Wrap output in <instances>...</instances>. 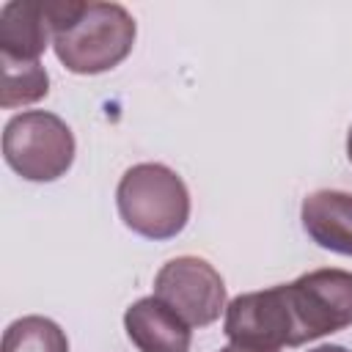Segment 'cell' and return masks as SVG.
I'll return each instance as SVG.
<instances>
[{
    "mask_svg": "<svg viewBox=\"0 0 352 352\" xmlns=\"http://www.w3.org/2000/svg\"><path fill=\"white\" fill-rule=\"evenodd\" d=\"M52 25V50L72 74L116 69L135 44L138 25L118 3L44 0Z\"/></svg>",
    "mask_w": 352,
    "mask_h": 352,
    "instance_id": "obj_1",
    "label": "cell"
},
{
    "mask_svg": "<svg viewBox=\"0 0 352 352\" xmlns=\"http://www.w3.org/2000/svg\"><path fill=\"white\" fill-rule=\"evenodd\" d=\"M118 214L126 228L146 239H173L190 220L184 179L162 162L132 165L116 187Z\"/></svg>",
    "mask_w": 352,
    "mask_h": 352,
    "instance_id": "obj_2",
    "label": "cell"
},
{
    "mask_svg": "<svg viewBox=\"0 0 352 352\" xmlns=\"http://www.w3.org/2000/svg\"><path fill=\"white\" fill-rule=\"evenodd\" d=\"M74 148L69 124L50 110L16 113L3 129V157L28 182L60 179L74 162Z\"/></svg>",
    "mask_w": 352,
    "mask_h": 352,
    "instance_id": "obj_3",
    "label": "cell"
},
{
    "mask_svg": "<svg viewBox=\"0 0 352 352\" xmlns=\"http://www.w3.org/2000/svg\"><path fill=\"white\" fill-rule=\"evenodd\" d=\"M294 327V346L352 324V272L322 267L283 283Z\"/></svg>",
    "mask_w": 352,
    "mask_h": 352,
    "instance_id": "obj_4",
    "label": "cell"
},
{
    "mask_svg": "<svg viewBox=\"0 0 352 352\" xmlns=\"http://www.w3.org/2000/svg\"><path fill=\"white\" fill-rule=\"evenodd\" d=\"M154 297L176 311L190 327H206L226 314V283L220 272L198 256H179L154 275Z\"/></svg>",
    "mask_w": 352,
    "mask_h": 352,
    "instance_id": "obj_5",
    "label": "cell"
},
{
    "mask_svg": "<svg viewBox=\"0 0 352 352\" xmlns=\"http://www.w3.org/2000/svg\"><path fill=\"white\" fill-rule=\"evenodd\" d=\"M223 330L231 344H250L267 349L294 346V327H292L283 283L261 292L236 294L226 305Z\"/></svg>",
    "mask_w": 352,
    "mask_h": 352,
    "instance_id": "obj_6",
    "label": "cell"
},
{
    "mask_svg": "<svg viewBox=\"0 0 352 352\" xmlns=\"http://www.w3.org/2000/svg\"><path fill=\"white\" fill-rule=\"evenodd\" d=\"M124 330L138 352H190L192 341L190 324L154 294L124 311Z\"/></svg>",
    "mask_w": 352,
    "mask_h": 352,
    "instance_id": "obj_7",
    "label": "cell"
},
{
    "mask_svg": "<svg viewBox=\"0 0 352 352\" xmlns=\"http://www.w3.org/2000/svg\"><path fill=\"white\" fill-rule=\"evenodd\" d=\"M52 41L44 0H11L0 8V58L38 60Z\"/></svg>",
    "mask_w": 352,
    "mask_h": 352,
    "instance_id": "obj_8",
    "label": "cell"
},
{
    "mask_svg": "<svg viewBox=\"0 0 352 352\" xmlns=\"http://www.w3.org/2000/svg\"><path fill=\"white\" fill-rule=\"evenodd\" d=\"M300 220L311 242L330 253L352 256V192L316 190L305 195Z\"/></svg>",
    "mask_w": 352,
    "mask_h": 352,
    "instance_id": "obj_9",
    "label": "cell"
},
{
    "mask_svg": "<svg viewBox=\"0 0 352 352\" xmlns=\"http://www.w3.org/2000/svg\"><path fill=\"white\" fill-rule=\"evenodd\" d=\"M3 85H0V104L3 107H22L33 104L47 96L50 91V74L41 66V60H3Z\"/></svg>",
    "mask_w": 352,
    "mask_h": 352,
    "instance_id": "obj_10",
    "label": "cell"
},
{
    "mask_svg": "<svg viewBox=\"0 0 352 352\" xmlns=\"http://www.w3.org/2000/svg\"><path fill=\"white\" fill-rule=\"evenodd\" d=\"M3 352H69V338L47 316H22L6 327Z\"/></svg>",
    "mask_w": 352,
    "mask_h": 352,
    "instance_id": "obj_11",
    "label": "cell"
},
{
    "mask_svg": "<svg viewBox=\"0 0 352 352\" xmlns=\"http://www.w3.org/2000/svg\"><path fill=\"white\" fill-rule=\"evenodd\" d=\"M220 352H280V349H267V346H250V344H226Z\"/></svg>",
    "mask_w": 352,
    "mask_h": 352,
    "instance_id": "obj_12",
    "label": "cell"
},
{
    "mask_svg": "<svg viewBox=\"0 0 352 352\" xmlns=\"http://www.w3.org/2000/svg\"><path fill=\"white\" fill-rule=\"evenodd\" d=\"M308 352H349V349L341 346V344H322V346H314V349H308Z\"/></svg>",
    "mask_w": 352,
    "mask_h": 352,
    "instance_id": "obj_13",
    "label": "cell"
},
{
    "mask_svg": "<svg viewBox=\"0 0 352 352\" xmlns=\"http://www.w3.org/2000/svg\"><path fill=\"white\" fill-rule=\"evenodd\" d=\"M346 157L352 162V126H349V135H346Z\"/></svg>",
    "mask_w": 352,
    "mask_h": 352,
    "instance_id": "obj_14",
    "label": "cell"
}]
</instances>
